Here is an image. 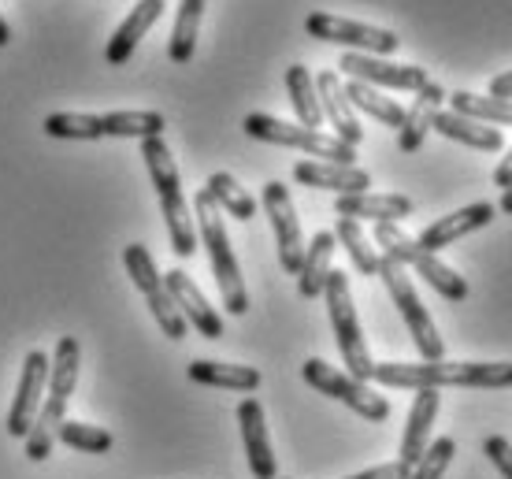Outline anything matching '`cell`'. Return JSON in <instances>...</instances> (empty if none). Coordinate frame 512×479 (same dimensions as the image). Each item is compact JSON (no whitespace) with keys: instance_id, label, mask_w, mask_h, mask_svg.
I'll list each match as a JSON object with an SVG mask.
<instances>
[{"instance_id":"obj_38","label":"cell","mask_w":512,"mask_h":479,"mask_svg":"<svg viewBox=\"0 0 512 479\" xmlns=\"http://www.w3.org/2000/svg\"><path fill=\"white\" fill-rule=\"evenodd\" d=\"M409 472H412L409 465L390 461V465H375V468H368V472H357V476H349V479H409Z\"/></svg>"},{"instance_id":"obj_40","label":"cell","mask_w":512,"mask_h":479,"mask_svg":"<svg viewBox=\"0 0 512 479\" xmlns=\"http://www.w3.org/2000/svg\"><path fill=\"white\" fill-rule=\"evenodd\" d=\"M494 186H501V190H509L512 186V149L505 153V160L498 164V171H494Z\"/></svg>"},{"instance_id":"obj_1","label":"cell","mask_w":512,"mask_h":479,"mask_svg":"<svg viewBox=\"0 0 512 479\" xmlns=\"http://www.w3.org/2000/svg\"><path fill=\"white\" fill-rule=\"evenodd\" d=\"M372 379L383 387L405 390H442V387H479V390H505L512 387L509 361H423V364H375Z\"/></svg>"},{"instance_id":"obj_41","label":"cell","mask_w":512,"mask_h":479,"mask_svg":"<svg viewBox=\"0 0 512 479\" xmlns=\"http://www.w3.org/2000/svg\"><path fill=\"white\" fill-rule=\"evenodd\" d=\"M501 212H505V216H512V186H509V190H505V194H501Z\"/></svg>"},{"instance_id":"obj_28","label":"cell","mask_w":512,"mask_h":479,"mask_svg":"<svg viewBox=\"0 0 512 479\" xmlns=\"http://www.w3.org/2000/svg\"><path fill=\"white\" fill-rule=\"evenodd\" d=\"M346 97H349V104H353V108L368 112V116L379 119L383 127L401 130V123H405V108H401L394 97H386L383 90L368 86V82H357V78H349V82H346Z\"/></svg>"},{"instance_id":"obj_12","label":"cell","mask_w":512,"mask_h":479,"mask_svg":"<svg viewBox=\"0 0 512 479\" xmlns=\"http://www.w3.org/2000/svg\"><path fill=\"white\" fill-rule=\"evenodd\" d=\"M264 212L275 231V246H279V264L290 275L301 272V260H305V234H301V220H297V208L290 190L279 179L264 182Z\"/></svg>"},{"instance_id":"obj_18","label":"cell","mask_w":512,"mask_h":479,"mask_svg":"<svg viewBox=\"0 0 512 479\" xmlns=\"http://www.w3.org/2000/svg\"><path fill=\"white\" fill-rule=\"evenodd\" d=\"M494 216H498V208L490 205V201H475V205L457 208V212H449V216L435 220L416 242H420L427 253H438V249H446V246H457V238H464V234L487 227Z\"/></svg>"},{"instance_id":"obj_4","label":"cell","mask_w":512,"mask_h":479,"mask_svg":"<svg viewBox=\"0 0 512 479\" xmlns=\"http://www.w3.org/2000/svg\"><path fill=\"white\" fill-rule=\"evenodd\" d=\"M193 212H197V227H201V242L208 249V260H212V275H216L219 283V298H223L231 316H245L249 312V294H245L242 272H238V260H234V249H231V238H227V227H223V216H219V205L212 201L208 190H197Z\"/></svg>"},{"instance_id":"obj_39","label":"cell","mask_w":512,"mask_h":479,"mask_svg":"<svg viewBox=\"0 0 512 479\" xmlns=\"http://www.w3.org/2000/svg\"><path fill=\"white\" fill-rule=\"evenodd\" d=\"M490 97H501V101H512V71L498 75L490 82Z\"/></svg>"},{"instance_id":"obj_14","label":"cell","mask_w":512,"mask_h":479,"mask_svg":"<svg viewBox=\"0 0 512 479\" xmlns=\"http://www.w3.org/2000/svg\"><path fill=\"white\" fill-rule=\"evenodd\" d=\"M45 383H49V357L45 353H26L23 361V376H19V390L12 398V409H8V435L12 439H26L34 420L41 413V402H45Z\"/></svg>"},{"instance_id":"obj_34","label":"cell","mask_w":512,"mask_h":479,"mask_svg":"<svg viewBox=\"0 0 512 479\" xmlns=\"http://www.w3.org/2000/svg\"><path fill=\"white\" fill-rule=\"evenodd\" d=\"M45 134L64 138V142H97V138H104L101 116H82V112H52L45 119Z\"/></svg>"},{"instance_id":"obj_42","label":"cell","mask_w":512,"mask_h":479,"mask_svg":"<svg viewBox=\"0 0 512 479\" xmlns=\"http://www.w3.org/2000/svg\"><path fill=\"white\" fill-rule=\"evenodd\" d=\"M12 41V30H8V23H4V15H0V49Z\"/></svg>"},{"instance_id":"obj_9","label":"cell","mask_w":512,"mask_h":479,"mask_svg":"<svg viewBox=\"0 0 512 479\" xmlns=\"http://www.w3.org/2000/svg\"><path fill=\"white\" fill-rule=\"evenodd\" d=\"M123 268H127V275L134 279V286L145 294V301H149L153 320L160 324V331H164L171 342H182V338H186V327H190V324L182 320L179 305H175V301H171V294H167L164 275L156 272L153 253H149L145 246H138V242H130V246L123 249Z\"/></svg>"},{"instance_id":"obj_24","label":"cell","mask_w":512,"mask_h":479,"mask_svg":"<svg viewBox=\"0 0 512 479\" xmlns=\"http://www.w3.org/2000/svg\"><path fill=\"white\" fill-rule=\"evenodd\" d=\"M442 138L449 142H461L468 149H479V153H501V138L498 127H487V123H479V119H468V116H457V112H438L435 116V127Z\"/></svg>"},{"instance_id":"obj_30","label":"cell","mask_w":512,"mask_h":479,"mask_svg":"<svg viewBox=\"0 0 512 479\" xmlns=\"http://www.w3.org/2000/svg\"><path fill=\"white\" fill-rule=\"evenodd\" d=\"M201 15H205V0H179V15H175V30H171V45L167 56L175 64H186L197 49V30H201Z\"/></svg>"},{"instance_id":"obj_13","label":"cell","mask_w":512,"mask_h":479,"mask_svg":"<svg viewBox=\"0 0 512 479\" xmlns=\"http://www.w3.org/2000/svg\"><path fill=\"white\" fill-rule=\"evenodd\" d=\"M338 71L349 78H357V82H368L375 90H420L427 86L431 78L427 71L416 64H390L386 56H364V52H346L342 60H338Z\"/></svg>"},{"instance_id":"obj_22","label":"cell","mask_w":512,"mask_h":479,"mask_svg":"<svg viewBox=\"0 0 512 479\" xmlns=\"http://www.w3.org/2000/svg\"><path fill=\"white\" fill-rule=\"evenodd\" d=\"M442 101H446V90L438 82H427V86L416 90V101H412V108L405 112V123L397 130V149L401 153H416L420 149L427 130L435 127V116L442 112Z\"/></svg>"},{"instance_id":"obj_8","label":"cell","mask_w":512,"mask_h":479,"mask_svg":"<svg viewBox=\"0 0 512 479\" xmlns=\"http://www.w3.org/2000/svg\"><path fill=\"white\" fill-rule=\"evenodd\" d=\"M379 279H383L386 290H390V298H394L397 312H401V320L409 327V335H412V342H416V350H420L423 361H442L446 346H442V338H438L431 312L423 309V301L416 298V286H412L409 272H405L394 257L379 253Z\"/></svg>"},{"instance_id":"obj_5","label":"cell","mask_w":512,"mask_h":479,"mask_svg":"<svg viewBox=\"0 0 512 479\" xmlns=\"http://www.w3.org/2000/svg\"><path fill=\"white\" fill-rule=\"evenodd\" d=\"M375 246L383 249L386 257H394L401 268H412L416 275H423L427 283L435 286L438 294L446 301H464L468 298V283H464V275H457L449 264L435 257V253H427V249L409 238V234L401 231L397 223H375Z\"/></svg>"},{"instance_id":"obj_33","label":"cell","mask_w":512,"mask_h":479,"mask_svg":"<svg viewBox=\"0 0 512 479\" xmlns=\"http://www.w3.org/2000/svg\"><path fill=\"white\" fill-rule=\"evenodd\" d=\"M205 190L212 194V201H216L219 208H227L234 220H253L256 216V201L249 194H245L242 186H238V179L234 175H227V171H216V175H208Z\"/></svg>"},{"instance_id":"obj_15","label":"cell","mask_w":512,"mask_h":479,"mask_svg":"<svg viewBox=\"0 0 512 479\" xmlns=\"http://www.w3.org/2000/svg\"><path fill=\"white\" fill-rule=\"evenodd\" d=\"M238 428H242L245 457H249V472H253L256 479H275L279 465H275V454H271L264 405L256 402V398H245V402L238 405Z\"/></svg>"},{"instance_id":"obj_10","label":"cell","mask_w":512,"mask_h":479,"mask_svg":"<svg viewBox=\"0 0 512 479\" xmlns=\"http://www.w3.org/2000/svg\"><path fill=\"white\" fill-rule=\"evenodd\" d=\"M301 376H305L308 387H316L320 394L334 398V402L349 405L353 413L364 416V420H372V424H383L386 416H390V402H386L383 394H375L368 383H360V379L338 372V368H331V364L320 361V357H312V361L301 364Z\"/></svg>"},{"instance_id":"obj_23","label":"cell","mask_w":512,"mask_h":479,"mask_svg":"<svg viewBox=\"0 0 512 479\" xmlns=\"http://www.w3.org/2000/svg\"><path fill=\"white\" fill-rule=\"evenodd\" d=\"M164 15V0H138L134 8H130V15L119 23V30L112 34V41H108V64H127L130 56H134V49L141 45V38L149 34L156 26V19Z\"/></svg>"},{"instance_id":"obj_25","label":"cell","mask_w":512,"mask_h":479,"mask_svg":"<svg viewBox=\"0 0 512 479\" xmlns=\"http://www.w3.org/2000/svg\"><path fill=\"white\" fill-rule=\"evenodd\" d=\"M334 234L320 231L312 242L305 246V260H301V272H297V294L301 298H320L323 286H327V275H331V257H334Z\"/></svg>"},{"instance_id":"obj_3","label":"cell","mask_w":512,"mask_h":479,"mask_svg":"<svg viewBox=\"0 0 512 479\" xmlns=\"http://www.w3.org/2000/svg\"><path fill=\"white\" fill-rule=\"evenodd\" d=\"M141 156H145L149 179H153L160 208H164V223H167V234H171L175 257H193L197 253V231H193L190 208H186V197H182L179 168L171 160V149L164 145V138H145L141 142Z\"/></svg>"},{"instance_id":"obj_20","label":"cell","mask_w":512,"mask_h":479,"mask_svg":"<svg viewBox=\"0 0 512 479\" xmlns=\"http://www.w3.org/2000/svg\"><path fill=\"white\" fill-rule=\"evenodd\" d=\"M334 216H349V220H372V223H397L412 216V197L405 194H342L334 201Z\"/></svg>"},{"instance_id":"obj_36","label":"cell","mask_w":512,"mask_h":479,"mask_svg":"<svg viewBox=\"0 0 512 479\" xmlns=\"http://www.w3.org/2000/svg\"><path fill=\"white\" fill-rule=\"evenodd\" d=\"M453 454H457V442L449 439H435L431 446H427V454L412 465V472H409V479H442L446 476V468H449V461H453Z\"/></svg>"},{"instance_id":"obj_7","label":"cell","mask_w":512,"mask_h":479,"mask_svg":"<svg viewBox=\"0 0 512 479\" xmlns=\"http://www.w3.org/2000/svg\"><path fill=\"white\" fill-rule=\"evenodd\" d=\"M242 130L249 138H256V142L286 145V149H301V153H308V156H320L323 164H346V168L357 164V149L346 142H338L334 134L308 130V127H301V123H286V119L264 116V112L245 116Z\"/></svg>"},{"instance_id":"obj_27","label":"cell","mask_w":512,"mask_h":479,"mask_svg":"<svg viewBox=\"0 0 512 479\" xmlns=\"http://www.w3.org/2000/svg\"><path fill=\"white\" fill-rule=\"evenodd\" d=\"M286 90H290V104H294L297 112V123L308 130H320L323 108H320V93H316V78L308 75V67L301 64L286 67Z\"/></svg>"},{"instance_id":"obj_17","label":"cell","mask_w":512,"mask_h":479,"mask_svg":"<svg viewBox=\"0 0 512 479\" xmlns=\"http://www.w3.org/2000/svg\"><path fill=\"white\" fill-rule=\"evenodd\" d=\"M316 93H320L323 119L334 127V138L357 149V145L364 142V127H360L357 112H353V104H349L342 78L334 75V71H323V75L316 78Z\"/></svg>"},{"instance_id":"obj_16","label":"cell","mask_w":512,"mask_h":479,"mask_svg":"<svg viewBox=\"0 0 512 479\" xmlns=\"http://www.w3.org/2000/svg\"><path fill=\"white\" fill-rule=\"evenodd\" d=\"M164 286H167V294H171V301L179 305L186 324H193L205 338H223V320H219V312L208 305L205 294H201V286L193 283L190 275L175 268V272L164 275Z\"/></svg>"},{"instance_id":"obj_19","label":"cell","mask_w":512,"mask_h":479,"mask_svg":"<svg viewBox=\"0 0 512 479\" xmlns=\"http://www.w3.org/2000/svg\"><path fill=\"white\" fill-rule=\"evenodd\" d=\"M294 179L312 190H334V194H364L372 186V175L364 168H346V164H323V160H301L294 164Z\"/></svg>"},{"instance_id":"obj_2","label":"cell","mask_w":512,"mask_h":479,"mask_svg":"<svg viewBox=\"0 0 512 479\" xmlns=\"http://www.w3.org/2000/svg\"><path fill=\"white\" fill-rule=\"evenodd\" d=\"M78 364H82V346L75 335H64L56 342V353L49 361V383H45V402L34 420V428L26 435V457L30 461H45L52 454V446L60 439V424L67 416V402L75 394L78 383Z\"/></svg>"},{"instance_id":"obj_6","label":"cell","mask_w":512,"mask_h":479,"mask_svg":"<svg viewBox=\"0 0 512 479\" xmlns=\"http://www.w3.org/2000/svg\"><path fill=\"white\" fill-rule=\"evenodd\" d=\"M323 298H327V316H331L334 338H338V350H342V361H346L349 376L360 379V383H368L375 361H372V353H368L364 331H360L357 305H353V294H349V275L331 268L327 286H323Z\"/></svg>"},{"instance_id":"obj_37","label":"cell","mask_w":512,"mask_h":479,"mask_svg":"<svg viewBox=\"0 0 512 479\" xmlns=\"http://www.w3.org/2000/svg\"><path fill=\"white\" fill-rule=\"evenodd\" d=\"M483 454H487V461L501 472V479H512V442L505 439V435H490L487 442H483Z\"/></svg>"},{"instance_id":"obj_35","label":"cell","mask_w":512,"mask_h":479,"mask_svg":"<svg viewBox=\"0 0 512 479\" xmlns=\"http://www.w3.org/2000/svg\"><path fill=\"white\" fill-rule=\"evenodd\" d=\"M56 442H64V446H71V450H82V454H108L116 439H112V431H104V428L64 420V424H60V439Z\"/></svg>"},{"instance_id":"obj_32","label":"cell","mask_w":512,"mask_h":479,"mask_svg":"<svg viewBox=\"0 0 512 479\" xmlns=\"http://www.w3.org/2000/svg\"><path fill=\"white\" fill-rule=\"evenodd\" d=\"M334 242H342L349 253V260L357 264L360 275H379V253L375 246L368 242V234L360 231L357 220H349V216H338V227H334Z\"/></svg>"},{"instance_id":"obj_31","label":"cell","mask_w":512,"mask_h":479,"mask_svg":"<svg viewBox=\"0 0 512 479\" xmlns=\"http://www.w3.org/2000/svg\"><path fill=\"white\" fill-rule=\"evenodd\" d=\"M457 116L479 119V123H494V127H512V101H501V97H479V93H453L449 97Z\"/></svg>"},{"instance_id":"obj_26","label":"cell","mask_w":512,"mask_h":479,"mask_svg":"<svg viewBox=\"0 0 512 479\" xmlns=\"http://www.w3.org/2000/svg\"><path fill=\"white\" fill-rule=\"evenodd\" d=\"M186 376L201 387H219V390H256L260 387V372L249 364H223V361H193L186 368Z\"/></svg>"},{"instance_id":"obj_29","label":"cell","mask_w":512,"mask_h":479,"mask_svg":"<svg viewBox=\"0 0 512 479\" xmlns=\"http://www.w3.org/2000/svg\"><path fill=\"white\" fill-rule=\"evenodd\" d=\"M167 119L160 112H104L101 134L104 138H164Z\"/></svg>"},{"instance_id":"obj_21","label":"cell","mask_w":512,"mask_h":479,"mask_svg":"<svg viewBox=\"0 0 512 479\" xmlns=\"http://www.w3.org/2000/svg\"><path fill=\"white\" fill-rule=\"evenodd\" d=\"M438 405H442V394L438 390H416V402L409 409V424H405V435H401V465H416L427 446H431V428H435Z\"/></svg>"},{"instance_id":"obj_11","label":"cell","mask_w":512,"mask_h":479,"mask_svg":"<svg viewBox=\"0 0 512 479\" xmlns=\"http://www.w3.org/2000/svg\"><path fill=\"white\" fill-rule=\"evenodd\" d=\"M305 30H308V38L331 41V45H346L349 52H364V56H390V52H397V45H401V38H397L394 30L353 23V19L327 15V12L308 15Z\"/></svg>"}]
</instances>
